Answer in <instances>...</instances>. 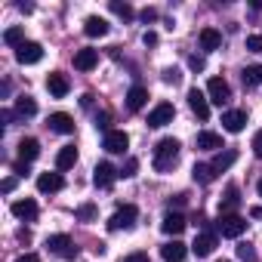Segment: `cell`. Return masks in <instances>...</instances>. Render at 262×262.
I'll return each mask as SVG.
<instances>
[{
  "mask_svg": "<svg viewBox=\"0 0 262 262\" xmlns=\"http://www.w3.org/2000/svg\"><path fill=\"white\" fill-rule=\"evenodd\" d=\"M176 161H179V142H176L173 136L161 139V142L155 145V170H158V173H170V170L176 167Z\"/></svg>",
  "mask_w": 262,
  "mask_h": 262,
  "instance_id": "1",
  "label": "cell"
},
{
  "mask_svg": "<svg viewBox=\"0 0 262 262\" xmlns=\"http://www.w3.org/2000/svg\"><path fill=\"white\" fill-rule=\"evenodd\" d=\"M136 216H139V210H136L133 204H123V207H117V213L108 219V228H111V231H126V228L136 225Z\"/></svg>",
  "mask_w": 262,
  "mask_h": 262,
  "instance_id": "2",
  "label": "cell"
},
{
  "mask_svg": "<svg viewBox=\"0 0 262 262\" xmlns=\"http://www.w3.org/2000/svg\"><path fill=\"white\" fill-rule=\"evenodd\" d=\"M216 228H219V234H222V237H241V234H244V228H247V222H244L237 213H225V216H219V219H216Z\"/></svg>",
  "mask_w": 262,
  "mask_h": 262,
  "instance_id": "3",
  "label": "cell"
},
{
  "mask_svg": "<svg viewBox=\"0 0 262 262\" xmlns=\"http://www.w3.org/2000/svg\"><path fill=\"white\" fill-rule=\"evenodd\" d=\"M47 247H50V253H56L62 259H74L77 256V247H74V241L68 234H50L47 237Z\"/></svg>",
  "mask_w": 262,
  "mask_h": 262,
  "instance_id": "4",
  "label": "cell"
},
{
  "mask_svg": "<svg viewBox=\"0 0 262 262\" xmlns=\"http://www.w3.org/2000/svg\"><path fill=\"white\" fill-rule=\"evenodd\" d=\"M173 117H176V108L170 105V102H161V105H155L151 111H148V126H167V123H173Z\"/></svg>",
  "mask_w": 262,
  "mask_h": 262,
  "instance_id": "5",
  "label": "cell"
},
{
  "mask_svg": "<svg viewBox=\"0 0 262 262\" xmlns=\"http://www.w3.org/2000/svg\"><path fill=\"white\" fill-rule=\"evenodd\" d=\"M102 145H105V151H111V155H123V151L129 148V136L123 133V129H108Z\"/></svg>",
  "mask_w": 262,
  "mask_h": 262,
  "instance_id": "6",
  "label": "cell"
},
{
  "mask_svg": "<svg viewBox=\"0 0 262 262\" xmlns=\"http://www.w3.org/2000/svg\"><path fill=\"white\" fill-rule=\"evenodd\" d=\"M16 59H19L22 65H37V62L43 59V47L34 43V40H25V43L16 50Z\"/></svg>",
  "mask_w": 262,
  "mask_h": 262,
  "instance_id": "7",
  "label": "cell"
},
{
  "mask_svg": "<svg viewBox=\"0 0 262 262\" xmlns=\"http://www.w3.org/2000/svg\"><path fill=\"white\" fill-rule=\"evenodd\" d=\"M120 176V170H114L108 161H102V164H96V170H93V182H96V188H111V182Z\"/></svg>",
  "mask_w": 262,
  "mask_h": 262,
  "instance_id": "8",
  "label": "cell"
},
{
  "mask_svg": "<svg viewBox=\"0 0 262 262\" xmlns=\"http://www.w3.org/2000/svg\"><path fill=\"white\" fill-rule=\"evenodd\" d=\"M207 93H210V102H216V105H225V102L231 99V86H228L222 77H210Z\"/></svg>",
  "mask_w": 262,
  "mask_h": 262,
  "instance_id": "9",
  "label": "cell"
},
{
  "mask_svg": "<svg viewBox=\"0 0 262 262\" xmlns=\"http://www.w3.org/2000/svg\"><path fill=\"white\" fill-rule=\"evenodd\" d=\"M188 105H191V111H194L201 120H207V117H210V99H207V93H201L198 86H191V90H188Z\"/></svg>",
  "mask_w": 262,
  "mask_h": 262,
  "instance_id": "10",
  "label": "cell"
},
{
  "mask_svg": "<svg viewBox=\"0 0 262 262\" xmlns=\"http://www.w3.org/2000/svg\"><path fill=\"white\" fill-rule=\"evenodd\" d=\"M47 126L53 129V133H62V136H68V133H74V117H71V114H65V111H56V114H50Z\"/></svg>",
  "mask_w": 262,
  "mask_h": 262,
  "instance_id": "11",
  "label": "cell"
},
{
  "mask_svg": "<svg viewBox=\"0 0 262 262\" xmlns=\"http://www.w3.org/2000/svg\"><path fill=\"white\" fill-rule=\"evenodd\" d=\"M62 185H65L62 173H40L37 176V191H43V194H56V191H62Z\"/></svg>",
  "mask_w": 262,
  "mask_h": 262,
  "instance_id": "12",
  "label": "cell"
},
{
  "mask_svg": "<svg viewBox=\"0 0 262 262\" xmlns=\"http://www.w3.org/2000/svg\"><path fill=\"white\" fill-rule=\"evenodd\" d=\"M222 126L228 129V133H241V129L247 126V111H241V108L225 111V114H222Z\"/></svg>",
  "mask_w": 262,
  "mask_h": 262,
  "instance_id": "13",
  "label": "cell"
},
{
  "mask_svg": "<svg viewBox=\"0 0 262 262\" xmlns=\"http://www.w3.org/2000/svg\"><path fill=\"white\" fill-rule=\"evenodd\" d=\"M99 65V50H77L74 53V68L77 71H93Z\"/></svg>",
  "mask_w": 262,
  "mask_h": 262,
  "instance_id": "14",
  "label": "cell"
},
{
  "mask_svg": "<svg viewBox=\"0 0 262 262\" xmlns=\"http://www.w3.org/2000/svg\"><path fill=\"white\" fill-rule=\"evenodd\" d=\"M13 216L16 219H25V222H31V219H37V204L31 201V198H25V201H13Z\"/></svg>",
  "mask_w": 262,
  "mask_h": 262,
  "instance_id": "15",
  "label": "cell"
},
{
  "mask_svg": "<svg viewBox=\"0 0 262 262\" xmlns=\"http://www.w3.org/2000/svg\"><path fill=\"white\" fill-rule=\"evenodd\" d=\"M47 90L56 96V99H62V96H68V90H71V83H68V77L65 74H59V71H53L50 77H47Z\"/></svg>",
  "mask_w": 262,
  "mask_h": 262,
  "instance_id": "16",
  "label": "cell"
},
{
  "mask_svg": "<svg viewBox=\"0 0 262 262\" xmlns=\"http://www.w3.org/2000/svg\"><path fill=\"white\" fill-rule=\"evenodd\" d=\"M161 228H164V234L179 237V234L185 231V216H182V213H167V216H164V222H161Z\"/></svg>",
  "mask_w": 262,
  "mask_h": 262,
  "instance_id": "17",
  "label": "cell"
},
{
  "mask_svg": "<svg viewBox=\"0 0 262 262\" xmlns=\"http://www.w3.org/2000/svg\"><path fill=\"white\" fill-rule=\"evenodd\" d=\"M185 253H188V247H185L182 241H170V244H164V247H161L164 262H182V259H185Z\"/></svg>",
  "mask_w": 262,
  "mask_h": 262,
  "instance_id": "18",
  "label": "cell"
},
{
  "mask_svg": "<svg viewBox=\"0 0 262 262\" xmlns=\"http://www.w3.org/2000/svg\"><path fill=\"white\" fill-rule=\"evenodd\" d=\"M145 102H148V90L145 86H129V93H126V108L129 111H142Z\"/></svg>",
  "mask_w": 262,
  "mask_h": 262,
  "instance_id": "19",
  "label": "cell"
},
{
  "mask_svg": "<svg viewBox=\"0 0 262 262\" xmlns=\"http://www.w3.org/2000/svg\"><path fill=\"white\" fill-rule=\"evenodd\" d=\"M198 148L201 151H222V136L219 133H210V129H204V133H198Z\"/></svg>",
  "mask_w": 262,
  "mask_h": 262,
  "instance_id": "20",
  "label": "cell"
},
{
  "mask_svg": "<svg viewBox=\"0 0 262 262\" xmlns=\"http://www.w3.org/2000/svg\"><path fill=\"white\" fill-rule=\"evenodd\" d=\"M83 34H86V37H105V34H108V22L99 19V16H90V19L83 22Z\"/></svg>",
  "mask_w": 262,
  "mask_h": 262,
  "instance_id": "21",
  "label": "cell"
},
{
  "mask_svg": "<svg viewBox=\"0 0 262 262\" xmlns=\"http://www.w3.org/2000/svg\"><path fill=\"white\" fill-rule=\"evenodd\" d=\"M74 164H77V148L74 145H62L59 155H56V167L59 170H71Z\"/></svg>",
  "mask_w": 262,
  "mask_h": 262,
  "instance_id": "22",
  "label": "cell"
},
{
  "mask_svg": "<svg viewBox=\"0 0 262 262\" xmlns=\"http://www.w3.org/2000/svg\"><path fill=\"white\" fill-rule=\"evenodd\" d=\"M191 250H194L198 256H210V253L216 250V234H210V231H207V234H198L194 244H191Z\"/></svg>",
  "mask_w": 262,
  "mask_h": 262,
  "instance_id": "23",
  "label": "cell"
},
{
  "mask_svg": "<svg viewBox=\"0 0 262 262\" xmlns=\"http://www.w3.org/2000/svg\"><path fill=\"white\" fill-rule=\"evenodd\" d=\"M37 155H40V142H37V139H22V142H19V158H22L25 164H31Z\"/></svg>",
  "mask_w": 262,
  "mask_h": 262,
  "instance_id": "24",
  "label": "cell"
},
{
  "mask_svg": "<svg viewBox=\"0 0 262 262\" xmlns=\"http://www.w3.org/2000/svg\"><path fill=\"white\" fill-rule=\"evenodd\" d=\"M191 176H194V182H201V185H210V182L216 179V170H213V164H194Z\"/></svg>",
  "mask_w": 262,
  "mask_h": 262,
  "instance_id": "25",
  "label": "cell"
},
{
  "mask_svg": "<svg viewBox=\"0 0 262 262\" xmlns=\"http://www.w3.org/2000/svg\"><path fill=\"white\" fill-rule=\"evenodd\" d=\"M201 47H204V50H219V47H222V34H219L216 28H204V31H201Z\"/></svg>",
  "mask_w": 262,
  "mask_h": 262,
  "instance_id": "26",
  "label": "cell"
},
{
  "mask_svg": "<svg viewBox=\"0 0 262 262\" xmlns=\"http://www.w3.org/2000/svg\"><path fill=\"white\" fill-rule=\"evenodd\" d=\"M16 114H19V117H34V114H37V102H34L31 96H19V99H16Z\"/></svg>",
  "mask_w": 262,
  "mask_h": 262,
  "instance_id": "27",
  "label": "cell"
},
{
  "mask_svg": "<svg viewBox=\"0 0 262 262\" xmlns=\"http://www.w3.org/2000/svg\"><path fill=\"white\" fill-rule=\"evenodd\" d=\"M234 161H237V155H234L231 148H225V151H216V158H213V170H216V173H222V170H228Z\"/></svg>",
  "mask_w": 262,
  "mask_h": 262,
  "instance_id": "28",
  "label": "cell"
},
{
  "mask_svg": "<svg viewBox=\"0 0 262 262\" xmlns=\"http://www.w3.org/2000/svg\"><path fill=\"white\" fill-rule=\"evenodd\" d=\"M244 83L247 86H259L262 83V65H247L244 68Z\"/></svg>",
  "mask_w": 262,
  "mask_h": 262,
  "instance_id": "29",
  "label": "cell"
},
{
  "mask_svg": "<svg viewBox=\"0 0 262 262\" xmlns=\"http://www.w3.org/2000/svg\"><path fill=\"white\" fill-rule=\"evenodd\" d=\"M4 43H10V47L19 50V47L25 43V31H22V28H7V31H4Z\"/></svg>",
  "mask_w": 262,
  "mask_h": 262,
  "instance_id": "30",
  "label": "cell"
},
{
  "mask_svg": "<svg viewBox=\"0 0 262 262\" xmlns=\"http://www.w3.org/2000/svg\"><path fill=\"white\" fill-rule=\"evenodd\" d=\"M234 207H237V188L231 185V188H228V194H225V201L219 204V216H225V213H231Z\"/></svg>",
  "mask_w": 262,
  "mask_h": 262,
  "instance_id": "31",
  "label": "cell"
},
{
  "mask_svg": "<svg viewBox=\"0 0 262 262\" xmlns=\"http://www.w3.org/2000/svg\"><path fill=\"white\" fill-rule=\"evenodd\" d=\"M111 13H117L120 19H133V7H129V4H120V0H111Z\"/></svg>",
  "mask_w": 262,
  "mask_h": 262,
  "instance_id": "32",
  "label": "cell"
},
{
  "mask_svg": "<svg viewBox=\"0 0 262 262\" xmlns=\"http://www.w3.org/2000/svg\"><path fill=\"white\" fill-rule=\"evenodd\" d=\"M96 213H99L96 204H80V207H77V219H83V222H93Z\"/></svg>",
  "mask_w": 262,
  "mask_h": 262,
  "instance_id": "33",
  "label": "cell"
},
{
  "mask_svg": "<svg viewBox=\"0 0 262 262\" xmlns=\"http://www.w3.org/2000/svg\"><path fill=\"white\" fill-rule=\"evenodd\" d=\"M237 259H244V262H256V250H253V244H237Z\"/></svg>",
  "mask_w": 262,
  "mask_h": 262,
  "instance_id": "34",
  "label": "cell"
},
{
  "mask_svg": "<svg viewBox=\"0 0 262 262\" xmlns=\"http://www.w3.org/2000/svg\"><path fill=\"white\" fill-rule=\"evenodd\" d=\"M136 170H139V161H136V158H129V161H126V167H120V176H123V179H133V176H136Z\"/></svg>",
  "mask_w": 262,
  "mask_h": 262,
  "instance_id": "35",
  "label": "cell"
},
{
  "mask_svg": "<svg viewBox=\"0 0 262 262\" xmlns=\"http://www.w3.org/2000/svg\"><path fill=\"white\" fill-rule=\"evenodd\" d=\"M182 80V74H179V68H164V83H179Z\"/></svg>",
  "mask_w": 262,
  "mask_h": 262,
  "instance_id": "36",
  "label": "cell"
},
{
  "mask_svg": "<svg viewBox=\"0 0 262 262\" xmlns=\"http://www.w3.org/2000/svg\"><path fill=\"white\" fill-rule=\"evenodd\" d=\"M247 50L250 53H262V34H250L247 37Z\"/></svg>",
  "mask_w": 262,
  "mask_h": 262,
  "instance_id": "37",
  "label": "cell"
},
{
  "mask_svg": "<svg viewBox=\"0 0 262 262\" xmlns=\"http://www.w3.org/2000/svg\"><path fill=\"white\" fill-rule=\"evenodd\" d=\"M253 155H256V158H262V129L253 136Z\"/></svg>",
  "mask_w": 262,
  "mask_h": 262,
  "instance_id": "38",
  "label": "cell"
},
{
  "mask_svg": "<svg viewBox=\"0 0 262 262\" xmlns=\"http://www.w3.org/2000/svg\"><path fill=\"white\" fill-rule=\"evenodd\" d=\"M139 16H142V22H155V19H158V10H151V7H145V10H142Z\"/></svg>",
  "mask_w": 262,
  "mask_h": 262,
  "instance_id": "39",
  "label": "cell"
},
{
  "mask_svg": "<svg viewBox=\"0 0 262 262\" xmlns=\"http://www.w3.org/2000/svg\"><path fill=\"white\" fill-rule=\"evenodd\" d=\"M188 65H191L194 71H204V65H207V62H204V56H191V59H188Z\"/></svg>",
  "mask_w": 262,
  "mask_h": 262,
  "instance_id": "40",
  "label": "cell"
},
{
  "mask_svg": "<svg viewBox=\"0 0 262 262\" xmlns=\"http://www.w3.org/2000/svg\"><path fill=\"white\" fill-rule=\"evenodd\" d=\"M13 188H16V179H13V176H7V179H4V185H0V191H4V194H10Z\"/></svg>",
  "mask_w": 262,
  "mask_h": 262,
  "instance_id": "41",
  "label": "cell"
},
{
  "mask_svg": "<svg viewBox=\"0 0 262 262\" xmlns=\"http://www.w3.org/2000/svg\"><path fill=\"white\" fill-rule=\"evenodd\" d=\"M126 262H148V256H145V253H129Z\"/></svg>",
  "mask_w": 262,
  "mask_h": 262,
  "instance_id": "42",
  "label": "cell"
},
{
  "mask_svg": "<svg viewBox=\"0 0 262 262\" xmlns=\"http://www.w3.org/2000/svg\"><path fill=\"white\" fill-rule=\"evenodd\" d=\"M142 40H145V47H155V43H158V34H155V31H145Z\"/></svg>",
  "mask_w": 262,
  "mask_h": 262,
  "instance_id": "43",
  "label": "cell"
},
{
  "mask_svg": "<svg viewBox=\"0 0 262 262\" xmlns=\"http://www.w3.org/2000/svg\"><path fill=\"white\" fill-rule=\"evenodd\" d=\"M16 262H40V259H37V253H25V256H19Z\"/></svg>",
  "mask_w": 262,
  "mask_h": 262,
  "instance_id": "44",
  "label": "cell"
},
{
  "mask_svg": "<svg viewBox=\"0 0 262 262\" xmlns=\"http://www.w3.org/2000/svg\"><path fill=\"white\" fill-rule=\"evenodd\" d=\"M16 173H19V176H25V173H28V164H25V161H19V164H16Z\"/></svg>",
  "mask_w": 262,
  "mask_h": 262,
  "instance_id": "45",
  "label": "cell"
},
{
  "mask_svg": "<svg viewBox=\"0 0 262 262\" xmlns=\"http://www.w3.org/2000/svg\"><path fill=\"white\" fill-rule=\"evenodd\" d=\"M250 216H253V219H262V207H253V210H250Z\"/></svg>",
  "mask_w": 262,
  "mask_h": 262,
  "instance_id": "46",
  "label": "cell"
},
{
  "mask_svg": "<svg viewBox=\"0 0 262 262\" xmlns=\"http://www.w3.org/2000/svg\"><path fill=\"white\" fill-rule=\"evenodd\" d=\"M256 191H259V198H262V179H259V185H256Z\"/></svg>",
  "mask_w": 262,
  "mask_h": 262,
  "instance_id": "47",
  "label": "cell"
},
{
  "mask_svg": "<svg viewBox=\"0 0 262 262\" xmlns=\"http://www.w3.org/2000/svg\"><path fill=\"white\" fill-rule=\"evenodd\" d=\"M219 262H228V259H219Z\"/></svg>",
  "mask_w": 262,
  "mask_h": 262,
  "instance_id": "48",
  "label": "cell"
}]
</instances>
